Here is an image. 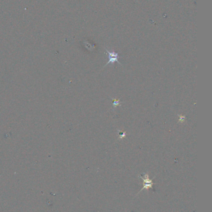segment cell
I'll return each mask as SVG.
<instances>
[{"instance_id":"cell-3","label":"cell","mask_w":212,"mask_h":212,"mask_svg":"<svg viewBox=\"0 0 212 212\" xmlns=\"http://www.w3.org/2000/svg\"><path fill=\"white\" fill-rule=\"evenodd\" d=\"M112 99H113V106H114V107L120 105V101L119 99H118V100H116V99H113V98H112Z\"/></svg>"},{"instance_id":"cell-5","label":"cell","mask_w":212,"mask_h":212,"mask_svg":"<svg viewBox=\"0 0 212 212\" xmlns=\"http://www.w3.org/2000/svg\"><path fill=\"white\" fill-rule=\"evenodd\" d=\"M179 122H183L185 121V116H182V115H179Z\"/></svg>"},{"instance_id":"cell-2","label":"cell","mask_w":212,"mask_h":212,"mask_svg":"<svg viewBox=\"0 0 212 212\" xmlns=\"http://www.w3.org/2000/svg\"><path fill=\"white\" fill-rule=\"evenodd\" d=\"M143 181H144V187L143 188V189H148V188H151L152 186V182L151 180H150L148 178V175L147 174H144V178H142ZM142 189V190H143Z\"/></svg>"},{"instance_id":"cell-4","label":"cell","mask_w":212,"mask_h":212,"mask_svg":"<svg viewBox=\"0 0 212 212\" xmlns=\"http://www.w3.org/2000/svg\"><path fill=\"white\" fill-rule=\"evenodd\" d=\"M126 136V133L125 131H119V138L121 139Z\"/></svg>"},{"instance_id":"cell-1","label":"cell","mask_w":212,"mask_h":212,"mask_svg":"<svg viewBox=\"0 0 212 212\" xmlns=\"http://www.w3.org/2000/svg\"><path fill=\"white\" fill-rule=\"evenodd\" d=\"M106 51L107 54H108V59L109 60H108V62H107V63L105 65V67L108 64H110V63L114 64L115 62L118 63L119 64L121 65V63L118 62V59H119L120 56H119L118 53H116L113 50L109 51L108 49H106Z\"/></svg>"}]
</instances>
